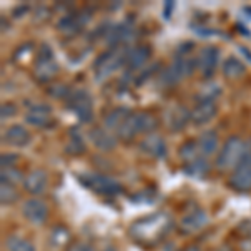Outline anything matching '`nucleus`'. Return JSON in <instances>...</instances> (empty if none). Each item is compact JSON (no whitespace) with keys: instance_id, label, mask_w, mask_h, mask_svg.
Returning a JSON list of instances; mask_svg holds the SVG:
<instances>
[{"instance_id":"23","label":"nucleus","mask_w":251,"mask_h":251,"mask_svg":"<svg viewBox=\"0 0 251 251\" xmlns=\"http://www.w3.org/2000/svg\"><path fill=\"white\" fill-rule=\"evenodd\" d=\"M209 169H211V166H209L204 156L196 157V159L189 161V163H184L183 166V173L191 177H204L209 173Z\"/></svg>"},{"instance_id":"34","label":"nucleus","mask_w":251,"mask_h":251,"mask_svg":"<svg viewBox=\"0 0 251 251\" xmlns=\"http://www.w3.org/2000/svg\"><path fill=\"white\" fill-rule=\"evenodd\" d=\"M159 67H161V62H156V64H152V66H149V67H146V69H141V71H143V74L137 75L136 86H141V84H144V80L151 77L152 74H156V72L159 71Z\"/></svg>"},{"instance_id":"44","label":"nucleus","mask_w":251,"mask_h":251,"mask_svg":"<svg viewBox=\"0 0 251 251\" xmlns=\"http://www.w3.org/2000/svg\"><path fill=\"white\" fill-rule=\"evenodd\" d=\"M102 251H117V250L114 248V246H106V248H104Z\"/></svg>"},{"instance_id":"10","label":"nucleus","mask_w":251,"mask_h":251,"mask_svg":"<svg viewBox=\"0 0 251 251\" xmlns=\"http://www.w3.org/2000/svg\"><path fill=\"white\" fill-rule=\"evenodd\" d=\"M22 214L32 225H44L49 218V208L39 198H30L22 204Z\"/></svg>"},{"instance_id":"15","label":"nucleus","mask_w":251,"mask_h":251,"mask_svg":"<svg viewBox=\"0 0 251 251\" xmlns=\"http://www.w3.org/2000/svg\"><path fill=\"white\" fill-rule=\"evenodd\" d=\"M87 137L91 139V143L94 144L97 149H100V151H112L117 144V137L112 136L111 132H107L104 127H99V126L89 129Z\"/></svg>"},{"instance_id":"16","label":"nucleus","mask_w":251,"mask_h":251,"mask_svg":"<svg viewBox=\"0 0 251 251\" xmlns=\"http://www.w3.org/2000/svg\"><path fill=\"white\" fill-rule=\"evenodd\" d=\"M47 188V173L44 169H32V171L24 177V189L29 194L39 196L46 191Z\"/></svg>"},{"instance_id":"6","label":"nucleus","mask_w":251,"mask_h":251,"mask_svg":"<svg viewBox=\"0 0 251 251\" xmlns=\"http://www.w3.org/2000/svg\"><path fill=\"white\" fill-rule=\"evenodd\" d=\"M67 106L79 117L82 123H91L94 117V111H92V97L86 91V89H75L67 97Z\"/></svg>"},{"instance_id":"8","label":"nucleus","mask_w":251,"mask_h":251,"mask_svg":"<svg viewBox=\"0 0 251 251\" xmlns=\"http://www.w3.org/2000/svg\"><path fill=\"white\" fill-rule=\"evenodd\" d=\"M89 19H91L89 10H72L59 20L57 29L66 35H74L79 30H82V27L89 22Z\"/></svg>"},{"instance_id":"21","label":"nucleus","mask_w":251,"mask_h":251,"mask_svg":"<svg viewBox=\"0 0 251 251\" xmlns=\"http://www.w3.org/2000/svg\"><path fill=\"white\" fill-rule=\"evenodd\" d=\"M218 109L214 102H198V106L191 111V121L194 124L209 123L216 116Z\"/></svg>"},{"instance_id":"30","label":"nucleus","mask_w":251,"mask_h":251,"mask_svg":"<svg viewBox=\"0 0 251 251\" xmlns=\"http://www.w3.org/2000/svg\"><path fill=\"white\" fill-rule=\"evenodd\" d=\"M221 89L216 86V84H211L209 82L208 86L203 87V91L198 94V102H214L218 96H220Z\"/></svg>"},{"instance_id":"38","label":"nucleus","mask_w":251,"mask_h":251,"mask_svg":"<svg viewBox=\"0 0 251 251\" xmlns=\"http://www.w3.org/2000/svg\"><path fill=\"white\" fill-rule=\"evenodd\" d=\"M17 114V109L12 102H7V104H2V119H10L12 116Z\"/></svg>"},{"instance_id":"2","label":"nucleus","mask_w":251,"mask_h":251,"mask_svg":"<svg viewBox=\"0 0 251 251\" xmlns=\"http://www.w3.org/2000/svg\"><path fill=\"white\" fill-rule=\"evenodd\" d=\"M246 146L248 144H246L241 137L229 136L228 139L225 141L220 154L216 157V163H214L216 169H220V171H234L236 166L240 164L246 156L251 154V152L246 151Z\"/></svg>"},{"instance_id":"19","label":"nucleus","mask_w":251,"mask_h":251,"mask_svg":"<svg viewBox=\"0 0 251 251\" xmlns=\"http://www.w3.org/2000/svg\"><path fill=\"white\" fill-rule=\"evenodd\" d=\"M151 55H152V49L146 46V44H141V46L134 47L132 50H129L126 66L129 67V71H137V69L146 66V62L151 59Z\"/></svg>"},{"instance_id":"22","label":"nucleus","mask_w":251,"mask_h":251,"mask_svg":"<svg viewBox=\"0 0 251 251\" xmlns=\"http://www.w3.org/2000/svg\"><path fill=\"white\" fill-rule=\"evenodd\" d=\"M131 109L129 107H116L112 109L111 112H107L106 117H104V127L107 131H117L119 126L127 119V116L131 114Z\"/></svg>"},{"instance_id":"45","label":"nucleus","mask_w":251,"mask_h":251,"mask_svg":"<svg viewBox=\"0 0 251 251\" xmlns=\"http://www.w3.org/2000/svg\"><path fill=\"white\" fill-rule=\"evenodd\" d=\"M245 10H246V14H251V7H245Z\"/></svg>"},{"instance_id":"46","label":"nucleus","mask_w":251,"mask_h":251,"mask_svg":"<svg viewBox=\"0 0 251 251\" xmlns=\"http://www.w3.org/2000/svg\"><path fill=\"white\" fill-rule=\"evenodd\" d=\"M216 251H229L228 248H226V246H225V248H220V250H216Z\"/></svg>"},{"instance_id":"3","label":"nucleus","mask_w":251,"mask_h":251,"mask_svg":"<svg viewBox=\"0 0 251 251\" xmlns=\"http://www.w3.org/2000/svg\"><path fill=\"white\" fill-rule=\"evenodd\" d=\"M127 54H129V50L124 47L109 49L104 54H100L94 62V77L97 82L107 79L112 72L117 71L123 64H126Z\"/></svg>"},{"instance_id":"32","label":"nucleus","mask_w":251,"mask_h":251,"mask_svg":"<svg viewBox=\"0 0 251 251\" xmlns=\"http://www.w3.org/2000/svg\"><path fill=\"white\" fill-rule=\"evenodd\" d=\"M19 198V193L15 189V186L2 183V189H0V200H2V204H12L15 203Z\"/></svg>"},{"instance_id":"26","label":"nucleus","mask_w":251,"mask_h":251,"mask_svg":"<svg viewBox=\"0 0 251 251\" xmlns=\"http://www.w3.org/2000/svg\"><path fill=\"white\" fill-rule=\"evenodd\" d=\"M66 152L71 156H80L86 152V143L77 131H71L66 143Z\"/></svg>"},{"instance_id":"39","label":"nucleus","mask_w":251,"mask_h":251,"mask_svg":"<svg viewBox=\"0 0 251 251\" xmlns=\"http://www.w3.org/2000/svg\"><path fill=\"white\" fill-rule=\"evenodd\" d=\"M238 250L251 251V238H241V240L238 241Z\"/></svg>"},{"instance_id":"7","label":"nucleus","mask_w":251,"mask_h":251,"mask_svg":"<svg viewBox=\"0 0 251 251\" xmlns=\"http://www.w3.org/2000/svg\"><path fill=\"white\" fill-rule=\"evenodd\" d=\"M229 188H233L238 193H250L251 191V154H248L236 169L231 173L228 179Z\"/></svg>"},{"instance_id":"33","label":"nucleus","mask_w":251,"mask_h":251,"mask_svg":"<svg viewBox=\"0 0 251 251\" xmlns=\"http://www.w3.org/2000/svg\"><path fill=\"white\" fill-rule=\"evenodd\" d=\"M20 181L24 183V177H22V173L15 168H2V183H7V184H19Z\"/></svg>"},{"instance_id":"36","label":"nucleus","mask_w":251,"mask_h":251,"mask_svg":"<svg viewBox=\"0 0 251 251\" xmlns=\"http://www.w3.org/2000/svg\"><path fill=\"white\" fill-rule=\"evenodd\" d=\"M66 251H96L94 246L91 243H86V241H77V243H71L67 246Z\"/></svg>"},{"instance_id":"1","label":"nucleus","mask_w":251,"mask_h":251,"mask_svg":"<svg viewBox=\"0 0 251 251\" xmlns=\"http://www.w3.org/2000/svg\"><path fill=\"white\" fill-rule=\"evenodd\" d=\"M169 228H171L169 214L154 213L132 223L129 228V236L137 241V245H157L168 236Z\"/></svg>"},{"instance_id":"40","label":"nucleus","mask_w":251,"mask_h":251,"mask_svg":"<svg viewBox=\"0 0 251 251\" xmlns=\"http://www.w3.org/2000/svg\"><path fill=\"white\" fill-rule=\"evenodd\" d=\"M173 9H174V2H166L164 3V19H171Z\"/></svg>"},{"instance_id":"43","label":"nucleus","mask_w":251,"mask_h":251,"mask_svg":"<svg viewBox=\"0 0 251 251\" xmlns=\"http://www.w3.org/2000/svg\"><path fill=\"white\" fill-rule=\"evenodd\" d=\"M240 50L243 52V54H245V55H246V59H250V62H251V52H250V50H246V49H245V47H241V49H240Z\"/></svg>"},{"instance_id":"24","label":"nucleus","mask_w":251,"mask_h":251,"mask_svg":"<svg viewBox=\"0 0 251 251\" xmlns=\"http://www.w3.org/2000/svg\"><path fill=\"white\" fill-rule=\"evenodd\" d=\"M218 143H220V139H218L216 132L204 131L203 134L200 136V139H198V148H200L201 154L206 157V156L214 154V152L218 151Z\"/></svg>"},{"instance_id":"11","label":"nucleus","mask_w":251,"mask_h":251,"mask_svg":"<svg viewBox=\"0 0 251 251\" xmlns=\"http://www.w3.org/2000/svg\"><path fill=\"white\" fill-rule=\"evenodd\" d=\"M208 223H209L208 213L201 208H196V209H193V211L186 213L184 216L181 218L179 228L184 234H193V233L201 231Z\"/></svg>"},{"instance_id":"9","label":"nucleus","mask_w":251,"mask_h":251,"mask_svg":"<svg viewBox=\"0 0 251 251\" xmlns=\"http://www.w3.org/2000/svg\"><path fill=\"white\" fill-rule=\"evenodd\" d=\"M218 60H220V49L214 46H208L204 49H201L200 55L196 57V66L198 71L201 72L204 79L213 77L214 71H216Z\"/></svg>"},{"instance_id":"12","label":"nucleus","mask_w":251,"mask_h":251,"mask_svg":"<svg viewBox=\"0 0 251 251\" xmlns=\"http://www.w3.org/2000/svg\"><path fill=\"white\" fill-rule=\"evenodd\" d=\"M139 151L144 152L146 156L154 157V159H159V157H164L166 152H168V146H166V141L161 137L159 134H151L144 136L139 143Z\"/></svg>"},{"instance_id":"37","label":"nucleus","mask_w":251,"mask_h":251,"mask_svg":"<svg viewBox=\"0 0 251 251\" xmlns=\"http://www.w3.org/2000/svg\"><path fill=\"white\" fill-rule=\"evenodd\" d=\"M20 156L19 154H12V152H7V154H2V168H12L15 163H19Z\"/></svg>"},{"instance_id":"41","label":"nucleus","mask_w":251,"mask_h":251,"mask_svg":"<svg viewBox=\"0 0 251 251\" xmlns=\"http://www.w3.org/2000/svg\"><path fill=\"white\" fill-rule=\"evenodd\" d=\"M183 251H203V250H201L198 245H188V246H184Z\"/></svg>"},{"instance_id":"31","label":"nucleus","mask_w":251,"mask_h":251,"mask_svg":"<svg viewBox=\"0 0 251 251\" xmlns=\"http://www.w3.org/2000/svg\"><path fill=\"white\" fill-rule=\"evenodd\" d=\"M198 152H200V148H198V143H194V141H186L179 149V156L183 157L186 163L196 159Z\"/></svg>"},{"instance_id":"35","label":"nucleus","mask_w":251,"mask_h":251,"mask_svg":"<svg viewBox=\"0 0 251 251\" xmlns=\"http://www.w3.org/2000/svg\"><path fill=\"white\" fill-rule=\"evenodd\" d=\"M236 233L241 238H251V220H243L240 225L236 226Z\"/></svg>"},{"instance_id":"29","label":"nucleus","mask_w":251,"mask_h":251,"mask_svg":"<svg viewBox=\"0 0 251 251\" xmlns=\"http://www.w3.org/2000/svg\"><path fill=\"white\" fill-rule=\"evenodd\" d=\"M47 92L50 97H54V99H66L71 96V89H69V86H66V84L62 82H52L47 86Z\"/></svg>"},{"instance_id":"14","label":"nucleus","mask_w":251,"mask_h":251,"mask_svg":"<svg viewBox=\"0 0 251 251\" xmlns=\"http://www.w3.org/2000/svg\"><path fill=\"white\" fill-rule=\"evenodd\" d=\"M132 35H134V27L127 22H123V24H117V25H112L111 29H109L106 35V42L109 49L121 47L123 44L127 42V40H131Z\"/></svg>"},{"instance_id":"13","label":"nucleus","mask_w":251,"mask_h":251,"mask_svg":"<svg viewBox=\"0 0 251 251\" xmlns=\"http://www.w3.org/2000/svg\"><path fill=\"white\" fill-rule=\"evenodd\" d=\"M25 121L35 127L46 129L54 126V117H52V109L46 104H35L32 106L25 114Z\"/></svg>"},{"instance_id":"17","label":"nucleus","mask_w":251,"mask_h":251,"mask_svg":"<svg viewBox=\"0 0 251 251\" xmlns=\"http://www.w3.org/2000/svg\"><path fill=\"white\" fill-rule=\"evenodd\" d=\"M3 143L12 146V148H24L30 143V132L24 126L14 124L3 132Z\"/></svg>"},{"instance_id":"18","label":"nucleus","mask_w":251,"mask_h":251,"mask_svg":"<svg viewBox=\"0 0 251 251\" xmlns=\"http://www.w3.org/2000/svg\"><path fill=\"white\" fill-rule=\"evenodd\" d=\"M137 134H141L139 117H137V112H131V114L127 116V119H126L124 123L119 126V129L116 131V137L124 141V143H131Z\"/></svg>"},{"instance_id":"28","label":"nucleus","mask_w":251,"mask_h":251,"mask_svg":"<svg viewBox=\"0 0 251 251\" xmlns=\"http://www.w3.org/2000/svg\"><path fill=\"white\" fill-rule=\"evenodd\" d=\"M69 240H71V234L64 226H55L49 234V241L52 246H64L66 243H69Z\"/></svg>"},{"instance_id":"27","label":"nucleus","mask_w":251,"mask_h":251,"mask_svg":"<svg viewBox=\"0 0 251 251\" xmlns=\"http://www.w3.org/2000/svg\"><path fill=\"white\" fill-rule=\"evenodd\" d=\"M5 248L7 251H35L34 245L20 234H9L5 238Z\"/></svg>"},{"instance_id":"20","label":"nucleus","mask_w":251,"mask_h":251,"mask_svg":"<svg viewBox=\"0 0 251 251\" xmlns=\"http://www.w3.org/2000/svg\"><path fill=\"white\" fill-rule=\"evenodd\" d=\"M189 119H191V112L186 111V107L183 106L171 107L166 112V121H168V126L171 127V131H181V129H184L186 123Z\"/></svg>"},{"instance_id":"25","label":"nucleus","mask_w":251,"mask_h":251,"mask_svg":"<svg viewBox=\"0 0 251 251\" xmlns=\"http://www.w3.org/2000/svg\"><path fill=\"white\" fill-rule=\"evenodd\" d=\"M223 75H225L226 79H231V80H236L245 75L246 72V67L245 64L241 62V60H238L236 57H228L223 62Z\"/></svg>"},{"instance_id":"42","label":"nucleus","mask_w":251,"mask_h":251,"mask_svg":"<svg viewBox=\"0 0 251 251\" xmlns=\"http://www.w3.org/2000/svg\"><path fill=\"white\" fill-rule=\"evenodd\" d=\"M27 10H29V5H22V7H17V9H14V14H25Z\"/></svg>"},{"instance_id":"5","label":"nucleus","mask_w":251,"mask_h":251,"mask_svg":"<svg viewBox=\"0 0 251 251\" xmlns=\"http://www.w3.org/2000/svg\"><path fill=\"white\" fill-rule=\"evenodd\" d=\"M57 72H59V66L54 59L52 49L47 44H42L39 47L37 55H35L34 60V77L39 82H50L57 75Z\"/></svg>"},{"instance_id":"4","label":"nucleus","mask_w":251,"mask_h":251,"mask_svg":"<svg viewBox=\"0 0 251 251\" xmlns=\"http://www.w3.org/2000/svg\"><path fill=\"white\" fill-rule=\"evenodd\" d=\"M79 183L84 188L91 189L97 194H102V196H117L124 191L123 184L117 183L114 177L104 176L100 173H87V174H80L77 176Z\"/></svg>"}]
</instances>
